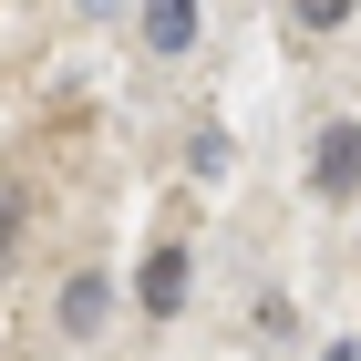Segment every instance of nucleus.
I'll use <instances>...</instances> for the list:
<instances>
[{
	"label": "nucleus",
	"mask_w": 361,
	"mask_h": 361,
	"mask_svg": "<svg viewBox=\"0 0 361 361\" xmlns=\"http://www.w3.org/2000/svg\"><path fill=\"white\" fill-rule=\"evenodd\" d=\"M104 310H114V279H104V269H83L73 289H62V331L93 341V331H104Z\"/></svg>",
	"instance_id": "obj_3"
},
{
	"label": "nucleus",
	"mask_w": 361,
	"mask_h": 361,
	"mask_svg": "<svg viewBox=\"0 0 361 361\" xmlns=\"http://www.w3.org/2000/svg\"><path fill=\"white\" fill-rule=\"evenodd\" d=\"M11 238H21V186H0V269H11Z\"/></svg>",
	"instance_id": "obj_5"
},
{
	"label": "nucleus",
	"mask_w": 361,
	"mask_h": 361,
	"mask_svg": "<svg viewBox=\"0 0 361 361\" xmlns=\"http://www.w3.org/2000/svg\"><path fill=\"white\" fill-rule=\"evenodd\" d=\"M145 42L155 52H196V0H145Z\"/></svg>",
	"instance_id": "obj_4"
},
{
	"label": "nucleus",
	"mask_w": 361,
	"mask_h": 361,
	"mask_svg": "<svg viewBox=\"0 0 361 361\" xmlns=\"http://www.w3.org/2000/svg\"><path fill=\"white\" fill-rule=\"evenodd\" d=\"M310 176H320V196H351V186H361V124H331Z\"/></svg>",
	"instance_id": "obj_2"
},
{
	"label": "nucleus",
	"mask_w": 361,
	"mask_h": 361,
	"mask_svg": "<svg viewBox=\"0 0 361 361\" xmlns=\"http://www.w3.org/2000/svg\"><path fill=\"white\" fill-rule=\"evenodd\" d=\"M135 300L155 310V320L186 310V248H155V258H145V269H135Z\"/></svg>",
	"instance_id": "obj_1"
},
{
	"label": "nucleus",
	"mask_w": 361,
	"mask_h": 361,
	"mask_svg": "<svg viewBox=\"0 0 361 361\" xmlns=\"http://www.w3.org/2000/svg\"><path fill=\"white\" fill-rule=\"evenodd\" d=\"M300 21H310V31H341V21H351V0H300Z\"/></svg>",
	"instance_id": "obj_6"
},
{
	"label": "nucleus",
	"mask_w": 361,
	"mask_h": 361,
	"mask_svg": "<svg viewBox=\"0 0 361 361\" xmlns=\"http://www.w3.org/2000/svg\"><path fill=\"white\" fill-rule=\"evenodd\" d=\"M331 361H361V351H351V341H341V351H331Z\"/></svg>",
	"instance_id": "obj_7"
}]
</instances>
